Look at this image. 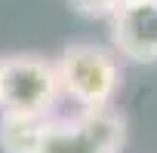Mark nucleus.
<instances>
[{"instance_id":"obj_1","label":"nucleus","mask_w":157,"mask_h":153,"mask_svg":"<svg viewBox=\"0 0 157 153\" xmlns=\"http://www.w3.org/2000/svg\"><path fill=\"white\" fill-rule=\"evenodd\" d=\"M62 95L80 110H108L120 92V61L117 52L99 43H71L56 58Z\"/></svg>"},{"instance_id":"obj_2","label":"nucleus","mask_w":157,"mask_h":153,"mask_svg":"<svg viewBox=\"0 0 157 153\" xmlns=\"http://www.w3.org/2000/svg\"><path fill=\"white\" fill-rule=\"evenodd\" d=\"M59 98H62V83L56 61L34 52L3 58V107L0 110L49 119Z\"/></svg>"},{"instance_id":"obj_3","label":"nucleus","mask_w":157,"mask_h":153,"mask_svg":"<svg viewBox=\"0 0 157 153\" xmlns=\"http://www.w3.org/2000/svg\"><path fill=\"white\" fill-rule=\"evenodd\" d=\"M123 116L108 110H80L74 116L46 119L37 153H120L123 150Z\"/></svg>"},{"instance_id":"obj_4","label":"nucleus","mask_w":157,"mask_h":153,"mask_svg":"<svg viewBox=\"0 0 157 153\" xmlns=\"http://www.w3.org/2000/svg\"><path fill=\"white\" fill-rule=\"evenodd\" d=\"M111 49L136 64L157 61V0L120 6L111 19Z\"/></svg>"},{"instance_id":"obj_5","label":"nucleus","mask_w":157,"mask_h":153,"mask_svg":"<svg viewBox=\"0 0 157 153\" xmlns=\"http://www.w3.org/2000/svg\"><path fill=\"white\" fill-rule=\"evenodd\" d=\"M46 129V119L40 116H22V113H0V150L3 153H37L40 135Z\"/></svg>"},{"instance_id":"obj_6","label":"nucleus","mask_w":157,"mask_h":153,"mask_svg":"<svg viewBox=\"0 0 157 153\" xmlns=\"http://www.w3.org/2000/svg\"><path fill=\"white\" fill-rule=\"evenodd\" d=\"M74 12L90 16V19H114L126 0H68Z\"/></svg>"},{"instance_id":"obj_7","label":"nucleus","mask_w":157,"mask_h":153,"mask_svg":"<svg viewBox=\"0 0 157 153\" xmlns=\"http://www.w3.org/2000/svg\"><path fill=\"white\" fill-rule=\"evenodd\" d=\"M0 107H3V58H0Z\"/></svg>"},{"instance_id":"obj_8","label":"nucleus","mask_w":157,"mask_h":153,"mask_svg":"<svg viewBox=\"0 0 157 153\" xmlns=\"http://www.w3.org/2000/svg\"><path fill=\"white\" fill-rule=\"evenodd\" d=\"M126 3H148V0H126Z\"/></svg>"}]
</instances>
